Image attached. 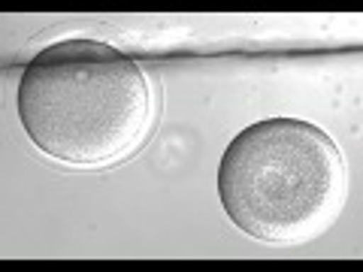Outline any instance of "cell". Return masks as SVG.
<instances>
[{"label":"cell","mask_w":363,"mask_h":272,"mask_svg":"<svg viewBox=\"0 0 363 272\" xmlns=\"http://www.w3.org/2000/svg\"><path fill=\"white\" fill-rule=\"evenodd\" d=\"M18 121L30 142L67 166H109L152 128L149 76L100 40H64L37 52L18 79Z\"/></svg>","instance_id":"cell-1"},{"label":"cell","mask_w":363,"mask_h":272,"mask_svg":"<svg viewBox=\"0 0 363 272\" xmlns=\"http://www.w3.org/2000/svg\"><path fill=\"white\" fill-rule=\"evenodd\" d=\"M218 197L227 218L252 239L300 245L327 233L345 209L348 166L318 124L264 118L224 149Z\"/></svg>","instance_id":"cell-2"}]
</instances>
